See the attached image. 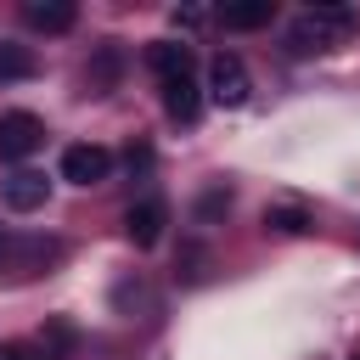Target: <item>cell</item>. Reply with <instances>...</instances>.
<instances>
[{
	"label": "cell",
	"mask_w": 360,
	"mask_h": 360,
	"mask_svg": "<svg viewBox=\"0 0 360 360\" xmlns=\"http://www.w3.org/2000/svg\"><path fill=\"white\" fill-rule=\"evenodd\" d=\"M0 360H28V349L22 343H0Z\"/></svg>",
	"instance_id": "cell-17"
},
{
	"label": "cell",
	"mask_w": 360,
	"mask_h": 360,
	"mask_svg": "<svg viewBox=\"0 0 360 360\" xmlns=\"http://www.w3.org/2000/svg\"><path fill=\"white\" fill-rule=\"evenodd\" d=\"M248 90H253V79H248L242 56L219 51V56L208 62V96H214L219 107H242V101H248Z\"/></svg>",
	"instance_id": "cell-3"
},
{
	"label": "cell",
	"mask_w": 360,
	"mask_h": 360,
	"mask_svg": "<svg viewBox=\"0 0 360 360\" xmlns=\"http://www.w3.org/2000/svg\"><path fill=\"white\" fill-rule=\"evenodd\" d=\"M107 174H112V152H107V146L79 141V146L62 152V180H73V186H101Z\"/></svg>",
	"instance_id": "cell-4"
},
{
	"label": "cell",
	"mask_w": 360,
	"mask_h": 360,
	"mask_svg": "<svg viewBox=\"0 0 360 360\" xmlns=\"http://www.w3.org/2000/svg\"><path fill=\"white\" fill-rule=\"evenodd\" d=\"M34 51L28 45H11V39H0V84H11V79H34Z\"/></svg>",
	"instance_id": "cell-13"
},
{
	"label": "cell",
	"mask_w": 360,
	"mask_h": 360,
	"mask_svg": "<svg viewBox=\"0 0 360 360\" xmlns=\"http://www.w3.org/2000/svg\"><path fill=\"white\" fill-rule=\"evenodd\" d=\"M146 68H152L158 79L186 73V68H191V51H186V45H174V39H158V45H146Z\"/></svg>",
	"instance_id": "cell-12"
},
{
	"label": "cell",
	"mask_w": 360,
	"mask_h": 360,
	"mask_svg": "<svg viewBox=\"0 0 360 360\" xmlns=\"http://www.w3.org/2000/svg\"><path fill=\"white\" fill-rule=\"evenodd\" d=\"M39 141H45V124L34 112H6L0 118V158L6 163H22L28 152H39Z\"/></svg>",
	"instance_id": "cell-5"
},
{
	"label": "cell",
	"mask_w": 360,
	"mask_h": 360,
	"mask_svg": "<svg viewBox=\"0 0 360 360\" xmlns=\"http://www.w3.org/2000/svg\"><path fill=\"white\" fill-rule=\"evenodd\" d=\"M56 253H62V242H51V236H6L0 270H6V276H39Z\"/></svg>",
	"instance_id": "cell-2"
},
{
	"label": "cell",
	"mask_w": 360,
	"mask_h": 360,
	"mask_svg": "<svg viewBox=\"0 0 360 360\" xmlns=\"http://www.w3.org/2000/svg\"><path fill=\"white\" fill-rule=\"evenodd\" d=\"M354 360H360V354H354Z\"/></svg>",
	"instance_id": "cell-19"
},
{
	"label": "cell",
	"mask_w": 360,
	"mask_h": 360,
	"mask_svg": "<svg viewBox=\"0 0 360 360\" xmlns=\"http://www.w3.org/2000/svg\"><path fill=\"white\" fill-rule=\"evenodd\" d=\"M158 84H163V107H169V118L191 124V118H197V107H202V84H197V73L186 68V73H169V79H158Z\"/></svg>",
	"instance_id": "cell-7"
},
{
	"label": "cell",
	"mask_w": 360,
	"mask_h": 360,
	"mask_svg": "<svg viewBox=\"0 0 360 360\" xmlns=\"http://www.w3.org/2000/svg\"><path fill=\"white\" fill-rule=\"evenodd\" d=\"M270 17H276V6H270V0H236V6H225V11H219V22H225V28H236V34L264 28Z\"/></svg>",
	"instance_id": "cell-10"
},
{
	"label": "cell",
	"mask_w": 360,
	"mask_h": 360,
	"mask_svg": "<svg viewBox=\"0 0 360 360\" xmlns=\"http://www.w3.org/2000/svg\"><path fill=\"white\" fill-rule=\"evenodd\" d=\"M28 28H39V34H68L73 22H79V6L73 0H28Z\"/></svg>",
	"instance_id": "cell-9"
},
{
	"label": "cell",
	"mask_w": 360,
	"mask_h": 360,
	"mask_svg": "<svg viewBox=\"0 0 360 360\" xmlns=\"http://www.w3.org/2000/svg\"><path fill=\"white\" fill-rule=\"evenodd\" d=\"M169 17H174V28H202V22H208V11H202V6H174Z\"/></svg>",
	"instance_id": "cell-16"
},
{
	"label": "cell",
	"mask_w": 360,
	"mask_h": 360,
	"mask_svg": "<svg viewBox=\"0 0 360 360\" xmlns=\"http://www.w3.org/2000/svg\"><path fill=\"white\" fill-rule=\"evenodd\" d=\"M0 197H6V208H11V214H34V208H45L51 180H45V174H34V169H17V174L0 186Z\"/></svg>",
	"instance_id": "cell-8"
},
{
	"label": "cell",
	"mask_w": 360,
	"mask_h": 360,
	"mask_svg": "<svg viewBox=\"0 0 360 360\" xmlns=\"http://www.w3.org/2000/svg\"><path fill=\"white\" fill-rule=\"evenodd\" d=\"M118 62H124V56H118V45H101V51H96V62H90V73H84L96 96H107V90H112V79H118Z\"/></svg>",
	"instance_id": "cell-14"
},
{
	"label": "cell",
	"mask_w": 360,
	"mask_h": 360,
	"mask_svg": "<svg viewBox=\"0 0 360 360\" xmlns=\"http://www.w3.org/2000/svg\"><path fill=\"white\" fill-rule=\"evenodd\" d=\"M0 253H6V231H0Z\"/></svg>",
	"instance_id": "cell-18"
},
{
	"label": "cell",
	"mask_w": 360,
	"mask_h": 360,
	"mask_svg": "<svg viewBox=\"0 0 360 360\" xmlns=\"http://www.w3.org/2000/svg\"><path fill=\"white\" fill-rule=\"evenodd\" d=\"M225 208H231V191H225V186H214V191L197 197V219H214V214H225Z\"/></svg>",
	"instance_id": "cell-15"
},
{
	"label": "cell",
	"mask_w": 360,
	"mask_h": 360,
	"mask_svg": "<svg viewBox=\"0 0 360 360\" xmlns=\"http://www.w3.org/2000/svg\"><path fill=\"white\" fill-rule=\"evenodd\" d=\"M163 225H169V208H163V197H141V202L124 214V236H129L135 248H158Z\"/></svg>",
	"instance_id": "cell-6"
},
{
	"label": "cell",
	"mask_w": 360,
	"mask_h": 360,
	"mask_svg": "<svg viewBox=\"0 0 360 360\" xmlns=\"http://www.w3.org/2000/svg\"><path fill=\"white\" fill-rule=\"evenodd\" d=\"M264 225L281 231V236H304V231L315 225V214H309L304 202H270V208H264Z\"/></svg>",
	"instance_id": "cell-11"
},
{
	"label": "cell",
	"mask_w": 360,
	"mask_h": 360,
	"mask_svg": "<svg viewBox=\"0 0 360 360\" xmlns=\"http://www.w3.org/2000/svg\"><path fill=\"white\" fill-rule=\"evenodd\" d=\"M349 28H354V11H349V6H315V11H304V17L287 28V45H292L298 56H315V51L343 45Z\"/></svg>",
	"instance_id": "cell-1"
}]
</instances>
